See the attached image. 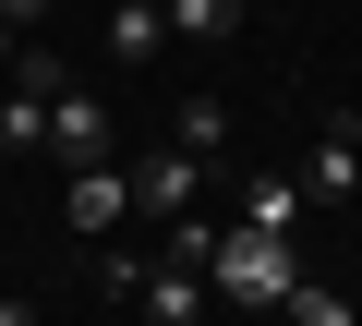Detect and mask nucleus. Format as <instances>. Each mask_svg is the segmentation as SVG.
<instances>
[{"label": "nucleus", "mask_w": 362, "mask_h": 326, "mask_svg": "<svg viewBox=\"0 0 362 326\" xmlns=\"http://www.w3.org/2000/svg\"><path fill=\"white\" fill-rule=\"evenodd\" d=\"M302 194H314V206H350V194H362V121H350V109H326V121H314Z\"/></svg>", "instance_id": "nucleus-4"}, {"label": "nucleus", "mask_w": 362, "mask_h": 326, "mask_svg": "<svg viewBox=\"0 0 362 326\" xmlns=\"http://www.w3.org/2000/svg\"><path fill=\"white\" fill-rule=\"evenodd\" d=\"M302 206H314V194H302V170H266V182L242 194V218H254V230H290Z\"/></svg>", "instance_id": "nucleus-9"}, {"label": "nucleus", "mask_w": 362, "mask_h": 326, "mask_svg": "<svg viewBox=\"0 0 362 326\" xmlns=\"http://www.w3.org/2000/svg\"><path fill=\"white\" fill-rule=\"evenodd\" d=\"M133 302H145V326H206V302H218V278L169 254V266H145V290H133Z\"/></svg>", "instance_id": "nucleus-5"}, {"label": "nucleus", "mask_w": 362, "mask_h": 326, "mask_svg": "<svg viewBox=\"0 0 362 326\" xmlns=\"http://www.w3.org/2000/svg\"><path fill=\"white\" fill-rule=\"evenodd\" d=\"M0 326H37V302H0Z\"/></svg>", "instance_id": "nucleus-15"}, {"label": "nucleus", "mask_w": 362, "mask_h": 326, "mask_svg": "<svg viewBox=\"0 0 362 326\" xmlns=\"http://www.w3.org/2000/svg\"><path fill=\"white\" fill-rule=\"evenodd\" d=\"M97 290H109V302H133V290H145V254H121V242H109V254H97Z\"/></svg>", "instance_id": "nucleus-12"}, {"label": "nucleus", "mask_w": 362, "mask_h": 326, "mask_svg": "<svg viewBox=\"0 0 362 326\" xmlns=\"http://www.w3.org/2000/svg\"><path fill=\"white\" fill-rule=\"evenodd\" d=\"M49 157H61V170L121 157V121H109V97H97V85H61V97H49Z\"/></svg>", "instance_id": "nucleus-2"}, {"label": "nucleus", "mask_w": 362, "mask_h": 326, "mask_svg": "<svg viewBox=\"0 0 362 326\" xmlns=\"http://www.w3.org/2000/svg\"><path fill=\"white\" fill-rule=\"evenodd\" d=\"M97 37H109V61H157L169 49V0H109Z\"/></svg>", "instance_id": "nucleus-7"}, {"label": "nucleus", "mask_w": 362, "mask_h": 326, "mask_svg": "<svg viewBox=\"0 0 362 326\" xmlns=\"http://www.w3.org/2000/svg\"><path fill=\"white\" fill-rule=\"evenodd\" d=\"M0 13H13V25H25V37H37V25H49V13H61V0H0Z\"/></svg>", "instance_id": "nucleus-13"}, {"label": "nucleus", "mask_w": 362, "mask_h": 326, "mask_svg": "<svg viewBox=\"0 0 362 326\" xmlns=\"http://www.w3.org/2000/svg\"><path fill=\"white\" fill-rule=\"evenodd\" d=\"M133 206H145L157 230H169V218H194V206H206V157H194V145H157V157H133Z\"/></svg>", "instance_id": "nucleus-3"}, {"label": "nucleus", "mask_w": 362, "mask_h": 326, "mask_svg": "<svg viewBox=\"0 0 362 326\" xmlns=\"http://www.w3.org/2000/svg\"><path fill=\"white\" fill-rule=\"evenodd\" d=\"M13 61H25V25H13V13H0V85H13Z\"/></svg>", "instance_id": "nucleus-14"}, {"label": "nucleus", "mask_w": 362, "mask_h": 326, "mask_svg": "<svg viewBox=\"0 0 362 326\" xmlns=\"http://www.w3.org/2000/svg\"><path fill=\"white\" fill-rule=\"evenodd\" d=\"M278 314H290V326H350V302H338V290H314V278H302V290H290Z\"/></svg>", "instance_id": "nucleus-11"}, {"label": "nucleus", "mask_w": 362, "mask_h": 326, "mask_svg": "<svg viewBox=\"0 0 362 326\" xmlns=\"http://www.w3.org/2000/svg\"><path fill=\"white\" fill-rule=\"evenodd\" d=\"M169 145L218 157V145H230V109H218V97H181V109H169Z\"/></svg>", "instance_id": "nucleus-10"}, {"label": "nucleus", "mask_w": 362, "mask_h": 326, "mask_svg": "<svg viewBox=\"0 0 362 326\" xmlns=\"http://www.w3.org/2000/svg\"><path fill=\"white\" fill-rule=\"evenodd\" d=\"M121 218H133V170H121V157L73 170V230H121Z\"/></svg>", "instance_id": "nucleus-6"}, {"label": "nucleus", "mask_w": 362, "mask_h": 326, "mask_svg": "<svg viewBox=\"0 0 362 326\" xmlns=\"http://www.w3.org/2000/svg\"><path fill=\"white\" fill-rule=\"evenodd\" d=\"M206 278H218V302H242V314H278L290 290H302V254H290V230H218V254H206Z\"/></svg>", "instance_id": "nucleus-1"}, {"label": "nucleus", "mask_w": 362, "mask_h": 326, "mask_svg": "<svg viewBox=\"0 0 362 326\" xmlns=\"http://www.w3.org/2000/svg\"><path fill=\"white\" fill-rule=\"evenodd\" d=\"M169 37H181V49H218V37H242V0H169Z\"/></svg>", "instance_id": "nucleus-8"}]
</instances>
